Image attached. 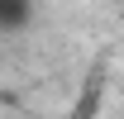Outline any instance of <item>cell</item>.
<instances>
[{
  "label": "cell",
  "instance_id": "1",
  "mask_svg": "<svg viewBox=\"0 0 124 119\" xmlns=\"http://www.w3.org/2000/svg\"><path fill=\"white\" fill-rule=\"evenodd\" d=\"M38 19V0H0V33H24Z\"/></svg>",
  "mask_w": 124,
  "mask_h": 119
}]
</instances>
